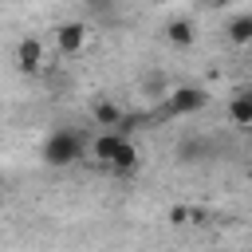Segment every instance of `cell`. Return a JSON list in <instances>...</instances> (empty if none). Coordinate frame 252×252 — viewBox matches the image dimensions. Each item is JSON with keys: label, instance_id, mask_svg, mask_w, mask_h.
<instances>
[{"label": "cell", "instance_id": "12", "mask_svg": "<svg viewBox=\"0 0 252 252\" xmlns=\"http://www.w3.org/2000/svg\"><path fill=\"white\" fill-rule=\"evenodd\" d=\"M189 217H193V213H189V209H173V213H169V220H173V224H185V220H189Z\"/></svg>", "mask_w": 252, "mask_h": 252}, {"label": "cell", "instance_id": "15", "mask_svg": "<svg viewBox=\"0 0 252 252\" xmlns=\"http://www.w3.org/2000/svg\"><path fill=\"white\" fill-rule=\"evenodd\" d=\"M146 4H165V0H146Z\"/></svg>", "mask_w": 252, "mask_h": 252}, {"label": "cell", "instance_id": "8", "mask_svg": "<svg viewBox=\"0 0 252 252\" xmlns=\"http://www.w3.org/2000/svg\"><path fill=\"white\" fill-rule=\"evenodd\" d=\"M165 39H169L173 47H189V43L197 39L193 20H169V24H165Z\"/></svg>", "mask_w": 252, "mask_h": 252}, {"label": "cell", "instance_id": "11", "mask_svg": "<svg viewBox=\"0 0 252 252\" xmlns=\"http://www.w3.org/2000/svg\"><path fill=\"white\" fill-rule=\"evenodd\" d=\"M177 154H181V161H201V158H197V154H201V146H197V142H185Z\"/></svg>", "mask_w": 252, "mask_h": 252}, {"label": "cell", "instance_id": "9", "mask_svg": "<svg viewBox=\"0 0 252 252\" xmlns=\"http://www.w3.org/2000/svg\"><path fill=\"white\" fill-rule=\"evenodd\" d=\"M91 114H94V126H102V130H114V126L126 118V114H122V110H118L110 98H98V102L91 106Z\"/></svg>", "mask_w": 252, "mask_h": 252}, {"label": "cell", "instance_id": "7", "mask_svg": "<svg viewBox=\"0 0 252 252\" xmlns=\"http://www.w3.org/2000/svg\"><path fill=\"white\" fill-rule=\"evenodd\" d=\"M228 118L244 130H252V91H236L232 102H228Z\"/></svg>", "mask_w": 252, "mask_h": 252}, {"label": "cell", "instance_id": "5", "mask_svg": "<svg viewBox=\"0 0 252 252\" xmlns=\"http://www.w3.org/2000/svg\"><path fill=\"white\" fill-rule=\"evenodd\" d=\"M122 138H126L122 130H102V134H94V142H91V158H94L98 165H110V158H114V150H118Z\"/></svg>", "mask_w": 252, "mask_h": 252}, {"label": "cell", "instance_id": "4", "mask_svg": "<svg viewBox=\"0 0 252 252\" xmlns=\"http://www.w3.org/2000/svg\"><path fill=\"white\" fill-rule=\"evenodd\" d=\"M16 67H20L24 75H35V71L43 67V43L32 39V35H24V39L16 43Z\"/></svg>", "mask_w": 252, "mask_h": 252}, {"label": "cell", "instance_id": "6", "mask_svg": "<svg viewBox=\"0 0 252 252\" xmlns=\"http://www.w3.org/2000/svg\"><path fill=\"white\" fill-rule=\"evenodd\" d=\"M106 169H114L118 177H126V173H134L138 169V146L130 142V134L118 142V150H114V158H110V165Z\"/></svg>", "mask_w": 252, "mask_h": 252}, {"label": "cell", "instance_id": "1", "mask_svg": "<svg viewBox=\"0 0 252 252\" xmlns=\"http://www.w3.org/2000/svg\"><path fill=\"white\" fill-rule=\"evenodd\" d=\"M83 150H87V142H83V134H79L75 126H55V130L43 138L39 158H43L47 169H67V165H75V161L83 158Z\"/></svg>", "mask_w": 252, "mask_h": 252}, {"label": "cell", "instance_id": "3", "mask_svg": "<svg viewBox=\"0 0 252 252\" xmlns=\"http://www.w3.org/2000/svg\"><path fill=\"white\" fill-rule=\"evenodd\" d=\"M87 39H91V32H87V24H79V20H67V24H59L55 28V47H59V55H79L83 47H87Z\"/></svg>", "mask_w": 252, "mask_h": 252}, {"label": "cell", "instance_id": "14", "mask_svg": "<svg viewBox=\"0 0 252 252\" xmlns=\"http://www.w3.org/2000/svg\"><path fill=\"white\" fill-rule=\"evenodd\" d=\"M209 4H213V8H228L232 0H209Z\"/></svg>", "mask_w": 252, "mask_h": 252}, {"label": "cell", "instance_id": "13", "mask_svg": "<svg viewBox=\"0 0 252 252\" xmlns=\"http://www.w3.org/2000/svg\"><path fill=\"white\" fill-rule=\"evenodd\" d=\"M91 8H110V0H87Z\"/></svg>", "mask_w": 252, "mask_h": 252}, {"label": "cell", "instance_id": "10", "mask_svg": "<svg viewBox=\"0 0 252 252\" xmlns=\"http://www.w3.org/2000/svg\"><path fill=\"white\" fill-rule=\"evenodd\" d=\"M228 43H236V47H248L252 43V16H236L228 24Z\"/></svg>", "mask_w": 252, "mask_h": 252}, {"label": "cell", "instance_id": "2", "mask_svg": "<svg viewBox=\"0 0 252 252\" xmlns=\"http://www.w3.org/2000/svg\"><path fill=\"white\" fill-rule=\"evenodd\" d=\"M205 106H209V91H205V87H173V91L165 94V110H169L173 118L197 114V110H205Z\"/></svg>", "mask_w": 252, "mask_h": 252}]
</instances>
